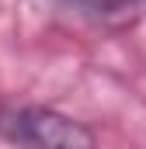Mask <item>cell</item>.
<instances>
[{"instance_id": "cell-1", "label": "cell", "mask_w": 146, "mask_h": 149, "mask_svg": "<svg viewBox=\"0 0 146 149\" xmlns=\"http://www.w3.org/2000/svg\"><path fill=\"white\" fill-rule=\"evenodd\" d=\"M0 139L11 149H98L80 118L49 104H0Z\"/></svg>"}, {"instance_id": "cell-2", "label": "cell", "mask_w": 146, "mask_h": 149, "mask_svg": "<svg viewBox=\"0 0 146 149\" xmlns=\"http://www.w3.org/2000/svg\"><path fill=\"white\" fill-rule=\"evenodd\" d=\"M52 3L101 28H125L146 14V0H52Z\"/></svg>"}]
</instances>
